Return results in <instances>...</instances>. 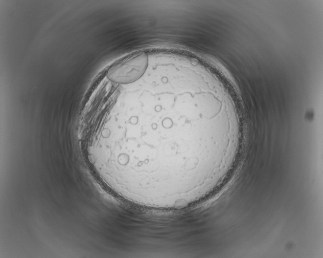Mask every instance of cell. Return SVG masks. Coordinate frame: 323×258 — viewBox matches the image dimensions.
I'll return each mask as SVG.
<instances>
[{"label":"cell","instance_id":"1","mask_svg":"<svg viewBox=\"0 0 323 258\" xmlns=\"http://www.w3.org/2000/svg\"><path fill=\"white\" fill-rule=\"evenodd\" d=\"M148 61V56L146 52L136 53L113 64L108 70L107 77L118 84L134 82L145 74Z\"/></svg>","mask_w":323,"mask_h":258}]
</instances>
